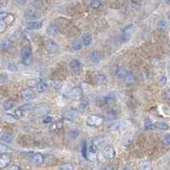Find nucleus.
Returning <instances> with one entry per match:
<instances>
[{
	"label": "nucleus",
	"instance_id": "nucleus-36",
	"mask_svg": "<svg viewBox=\"0 0 170 170\" xmlns=\"http://www.w3.org/2000/svg\"><path fill=\"white\" fill-rule=\"evenodd\" d=\"M32 108H33V105L31 103H26V104L21 105L18 109L22 111V112H27V111H31Z\"/></svg>",
	"mask_w": 170,
	"mask_h": 170
},
{
	"label": "nucleus",
	"instance_id": "nucleus-23",
	"mask_svg": "<svg viewBox=\"0 0 170 170\" xmlns=\"http://www.w3.org/2000/svg\"><path fill=\"white\" fill-rule=\"evenodd\" d=\"M1 140L3 142H5V143H10L13 140V136L9 133H7V132L6 133H3L1 135Z\"/></svg>",
	"mask_w": 170,
	"mask_h": 170
},
{
	"label": "nucleus",
	"instance_id": "nucleus-53",
	"mask_svg": "<svg viewBox=\"0 0 170 170\" xmlns=\"http://www.w3.org/2000/svg\"><path fill=\"white\" fill-rule=\"evenodd\" d=\"M165 98L167 99H170V91L169 89H167L166 91H165Z\"/></svg>",
	"mask_w": 170,
	"mask_h": 170
},
{
	"label": "nucleus",
	"instance_id": "nucleus-38",
	"mask_svg": "<svg viewBox=\"0 0 170 170\" xmlns=\"http://www.w3.org/2000/svg\"><path fill=\"white\" fill-rule=\"evenodd\" d=\"M167 82H168V79H167V77L165 75H162L158 79V84L161 87H164L167 84Z\"/></svg>",
	"mask_w": 170,
	"mask_h": 170
},
{
	"label": "nucleus",
	"instance_id": "nucleus-56",
	"mask_svg": "<svg viewBox=\"0 0 170 170\" xmlns=\"http://www.w3.org/2000/svg\"><path fill=\"white\" fill-rule=\"evenodd\" d=\"M166 2H167V3H169L170 0H166Z\"/></svg>",
	"mask_w": 170,
	"mask_h": 170
},
{
	"label": "nucleus",
	"instance_id": "nucleus-13",
	"mask_svg": "<svg viewBox=\"0 0 170 170\" xmlns=\"http://www.w3.org/2000/svg\"><path fill=\"white\" fill-rule=\"evenodd\" d=\"M44 157L40 154V153H36L32 156V162L36 164V165H41L44 163Z\"/></svg>",
	"mask_w": 170,
	"mask_h": 170
},
{
	"label": "nucleus",
	"instance_id": "nucleus-50",
	"mask_svg": "<svg viewBox=\"0 0 170 170\" xmlns=\"http://www.w3.org/2000/svg\"><path fill=\"white\" fill-rule=\"evenodd\" d=\"M8 13L4 12V11H0V20H3L6 16H7Z\"/></svg>",
	"mask_w": 170,
	"mask_h": 170
},
{
	"label": "nucleus",
	"instance_id": "nucleus-54",
	"mask_svg": "<svg viewBox=\"0 0 170 170\" xmlns=\"http://www.w3.org/2000/svg\"><path fill=\"white\" fill-rule=\"evenodd\" d=\"M104 169H113V168L112 166H110V165H107V166H105L104 168Z\"/></svg>",
	"mask_w": 170,
	"mask_h": 170
},
{
	"label": "nucleus",
	"instance_id": "nucleus-25",
	"mask_svg": "<svg viewBox=\"0 0 170 170\" xmlns=\"http://www.w3.org/2000/svg\"><path fill=\"white\" fill-rule=\"evenodd\" d=\"M154 125H155V128L160 130H168L169 128V124L164 122H157L156 123H154Z\"/></svg>",
	"mask_w": 170,
	"mask_h": 170
},
{
	"label": "nucleus",
	"instance_id": "nucleus-28",
	"mask_svg": "<svg viewBox=\"0 0 170 170\" xmlns=\"http://www.w3.org/2000/svg\"><path fill=\"white\" fill-rule=\"evenodd\" d=\"M11 46H12V42L9 39H7V38L4 39V40H3V42L1 44V48H2L3 50H4V51L8 50Z\"/></svg>",
	"mask_w": 170,
	"mask_h": 170
},
{
	"label": "nucleus",
	"instance_id": "nucleus-21",
	"mask_svg": "<svg viewBox=\"0 0 170 170\" xmlns=\"http://www.w3.org/2000/svg\"><path fill=\"white\" fill-rule=\"evenodd\" d=\"M49 85L52 89H56V90H60L61 89L63 84L59 80H50L49 81Z\"/></svg>",
	"mask_w": 170,
	"mask_h": 170
},
{
	"label": "nucleus",
	"instance_id": "nucleus-5",
	"mask_svg": "<svg viewBox=\"0 0 170 170\" xmlns=\"http://www.w3.org/2000/svg\"><path fill=\"white\" fill-rule=\"evenodd\" d=\"M103 156L106 159H113L116 157V151L112 146H105L103 150Z\"/></svg>",
	"mask_w": 170,
	"mask_h": 170
},
{
	"label": "nucleus",
	"instance_id": "nucleus-19",
	"mask_svg": "<svg viewBox=\"0 0 170 170\" xmlns=\"http://www.w3.org/2000/svg\"><path fill=\"white\" fill-rule=\"evenodd\" d=\"M2 119L6 122H9V123H14L17 121V118L13 116L12 114H9V113H4L3 114L2 116Z\"/></svg>",
	"mask_w": 170,
	"mask_h": 170
},
{
	"label": "nucleus",
	"instance_id": "nucleus-40",
	"mask_svg": "<svg viewBox=\"0 0 170 170\" xmlns=\"http://www.w3.org/2000/svg\"><path fill=\"white\" fill-rule=\"evenodd\" d=\"M101 4H102V3L99 0H92L90 2V7L92 9H99L101 6Z\"/></svg>",
	"mask_w": 170,
	"mask_h": 170
},
{
	"label": "nucleus",
	"instance_id": "nucleus-17",
	"mask_svg": "<svg viewBox=\"0 0 170 170\" xmlns=\"http://www.w3.org/2000/svg\"><path fill=\"white\" fill-rule=\"evenodd\" d=\"M90 60L94 63H98L99 61H100V60H101V54H100V52L98 51V50H94L90 54Z\"/></svg>",
	"mask_w": 170,
	"mask_h": 170
},
{
	"label": "nucleus",
	"instance_id": "nucleus-11",
	"mask_svg": "<svg viewBox=\"0 0 170 170\" xmlns=\"http://www.w3.org/2000/svg\"><path fill=\"white\" fill-rule=\"evenodd\" d=\"M49 111V106L46 104H42V105H38L36 108H35V112L37 115L38 116H43L44 114H46Z\"/></svg>",
	"mask_w": 170,
	"mask_h": 170
},
{
	"label": "nucleus",
	"instance_id": "nucleus-46",
	"mask_svg": "<svg viewBox=\"0 0 170 170\" xmlns=\"http://www.w3.org/2000/svg\"><path fill=\"white\" fill-rule=\"evenodd\" d=\"M59 169H61L64 170H71L73 169V166L72 164H70V163H66V164H63V165L60 166Z\"/></svg>",
	"mask_w": 170,
	"mask_h": 170
},
{
	"label": "nucleus",
	"instance_id": "nucleus-48",
	"mask_svg": "<svg viewBox=\"0 0 170 170\" xmlns=\"http://www.w3.org/2000/svg\"><path fill=\"white\" fill-rule=\"evenodd\" d=\"M6 27H7V25L3 22V20H0V33L3 32L5 31Z\"/></svg>",
	"mask_w": 170,
	"mask_h": 170
},
{
	"label": "nucleus",
	"instance_id": "nucleus-42",
	"mask_svg": "<svg viewBox=\"0 0 170 170\" xmlns=\"http://www.w3.org/2000/svg\"><path fill=\"white\" fill-rule=\"evenodd\" d=\"M14 20H15L14 16H13V15H9V14H8V15H7V16L3 19V22L6 23V25H9L13 23Z\"/></svg>",
	"mask_w": 170,
	"mask_h": 170
},
{
	"label": "nucleus",
	"instance_id": "nucleus-37",
	"mask_svg": "<svg viewBox=\"0 0 170 170\" xmlns=\"http://www.w3.org/2000/svg\"><path fill=\"white\" fill-rule=\"evenodd\" d=\"M73 49H74V50H76V51H78V50L82 49V48H83V44H82V42H81V41H79V40L73 41Z\"/></svg>",
	"mask_w": 170,
	"mask_h": 170
},
{
	"label": "nucleus",
	"instance_id": "nucleus-9",
	"mask_svg": "<svg viewBox=\"0 0 170 170\" xmlns=\"http://www.w3.org/2000/svg\"><path fill=\"white\" fill-rule=\"evenodd\" d=\"M10 161H11V158L7 153L1 154V156H0V169L6 168L10 163Z\"/></svg>",
	"mask_w": 170,
	"mask_h": 170
},
{
	"label": "nucleus",
	"instance_id": "nucleus-20",
	"mask_svg": "<svg viewBox=\"0 0 170 170\" xmlns=\"http://www.w3.org/2000/svg\"><path fill=\"white\" fill-rule=\"evenodd\" d=\"M116 96L113 94H108L103 97V101L105 105H112L115 102Z\"/></svg>",
	"mask_w": 170,
	"mask_h": 170
},
{
	"label": "nucleus",
	"instance_id": "nucleus-3",
	"mask_svg": "<svg viewBox=\"0 0 170 170\" xmlns=\"http://www.w3.org/2000/svg\"><path fill=\"white\" fill-rule=\"evenodd\" d=\"M133 30H134L133 25H128L127 26H125L123 28V30L122 31L121 35H120V39H121L122 43H127L130 39Z\"/></svg>",
	"mask_w": 170,
	"mask_h": 170
},
{
	"label": "nucleus",
	"instance_id": "nucleus-43",
	"mask_svg": "<svg viewBox=\"0 0 170 170\" xmlns=\"http://www.w3.org/2000/svg\"><path fill=\"white\" fill-rule=\"evenodd\" d=\"M162 141L164 145L166 146H169L170 145V135L169 134L163 135V137L162 138Z\"/></svg>",
	"mask_w": 170,
	"mask_h": 170
},
{
	"label": "nucleus",
	"instance_id": "nucleus-29",
	"mask_svg": "<svg viewBox=\"0 0 170 170\" xmlns=\"http://www.w3.org/2000/svg\"><path fill=\"white\" fill-rule=\"evenodd\" d=\"M124 80H125V83L128 85H131L133 84L134 82H135V77L132 74V73H128L125 77H124Z\"/></svg>",
	"mask_w": 170,
	"mask_h": 170
},
{
	"label": "nucleus",
	"instance_id": "nucleus-6",
	"mask_svg": "<svg viewBox=\"0 0 170 170\" xmlns=\"http://www.w3.org/2000/svg\"><path fill=\"white\" fill-rule=\"evenodd\" d=\"M25 18L26 20H30V21H32V20H36V19H38L41 15L36 10V9H29L25 11Z\"/></svg>",
	"mask_w": 170,
	"mask_h": 170
},
{
	"label": "nucleus",
	"instance_id": "nucleus-1",
	"mask_svg": "<svg viewBox=\"0 0 170 170\" xmlns=\"http://www.w3.org/2000/svg\"><path fill=\"white\" fill-rule=\"evenodd\" d=\"M32 51L31 47L26 46L22 49L21 52V58L22 62L25 66H29L32 63Z\"/></svg>",
	"mask_w": 170,
	"mask_h": 170
},
{
	"label": "nucleus",
	"instance_id": "nucleus-24",
	"mask_svg": "<svg viewBox=\"0 0 170 170\" xmlns=\"http://www.w3.org/2000/svg\"><path fill=\"white\" fill-rule=\"evenodd\" d=\"M92 43V37L89 34H84L82 38V44L84 46H89Z\"/></svg>",
	"mask_w": 170,
	"mask_h": 170
},
{
	"label": "nucleus",
	"instance_id": "nucleus-55",
	"mask_svg": "<svg viewBox=\"0 0 170 170\" xmlns=\"http://www.w3.org/2000/svg\"><path fill=\"white\" fill-rule=\"evenodd\" d=\"M21 168L20 167H17V166H13L11 167V169H20Z\"/></svg>",
	"mask_w": 170,
	"mask_h": 170
},
{
	"label": "nucleus",
	"instance_id": "nucleus-33",
	"mask_svg": "<svg viewBox=\"0 0 170 170\" xmlns=\"http://www.w3.org/2000/svg\"><path fill=\"white\" fill-rule=\"evenodd\" d=\"M89 102L87 99H83L79 103V109L83 111H86L87 109H89Z\"/></svg>",
	"mask_w": 170,
	"mask_h": 170
},
{
	"label": "nucleus",
	"instance_id": "nucleus-15",
	"mask_svg": "<svg viewBox=\"0 0 170 170\" xmlns=\"http://www.w3.org/2000/svg\"><path fill=\"white\" fill-rule=\"evenodd\" d=\"M69 66H70V68L73 70V72H77L82 67V64L77 59H73V60L70 62Z\"/></svg>",
	"mask_w": 170,
	"mask_h": 170
},
{
	"label": "nucleus",
	"instance_id": "nucleus-10",
	"mask_svg": "<svg viewBox=\"0 0 170 170\" xmlns=\"http://www.w3.org/2000/svg\"><path fill=\"white\" fill-rule=\"evenodd\" d=\"M127 123L124 122H114L112 124H111L109 127H108V129L111 130V131H116V130H122L125 128H127Z\"/></svg>",
	"mask_w": 170,
	"mask_h": 170
},
{
	"label": "nucleus",
	"instance_id": "nucleus-41",
	"mask_svg": "<svg viewBox=\"0 0 170 170\" xmlns=\"http://www.w3.org/2000/svg\"><path fill=\"white\" fill-rule=\"evenodd\" d=\"M98 150V146H95L94 143H91L90 146L88 147V152L92 153V154H96Z\"/></svg>",
	"mask_w": 170,
	"mask_h": 170
},
{
	"label": "nucleus",
	"instance_id": "nucleus-7",
	"mask_svg": "<svg viewBox=\"0 0 170 170\" xmlns=\"http://www.w3.org/2000/svg\"><path fill=\"white\" fill-rule=\"evenodd\" d=\"M35 96V93L31 89H24L22 90V97L25 101H30Z\"/></svg>",
	"mask_w": 170,
	"mask_h": 170
},
{
	"label": "nucleus",
	"instance_id": "nucleus-51",
	"mask_svg": "<svg viewBox=\"0 0 170 170\" xmlns=\"http://www.w3.org/2000/svg\"><path fill=\"white\" fill-rule=\"evenodd\" d=\"M49 129L51 131H55L57 129V124L56 123H53L50 127H49Z\"/></svg>",
	"mask_w": 170,
	"mask_h": 170
},
{
	"label": "nucleus",
	"instance_id": "nucleus-27",
	"mask_svg": "<svg viewBox=\"0 0 170 170\" xmlns=\"http://www.w3.org/2000/svg\"><path fill=\"white\" fill-rule=\"evenodd\" d=\"M144 127H145V129H146V130H153L155 128L154 122L151 121L150 118H146L145 119Z\"/></svg>",
	"mask_w": 170,
	"mask_h": 170
},
{
	"label": "nucleus",
	"instance_id": "nucleus-4",
	"mask_svg": "<svg viewBox=\"0 0 170 170\" xmlns=\"http://www.w3.org/2000/svg\"><path fill=\"white\" fill-rule=\"evenodd\" d=\"M44 46L45 49L49 53H54V52L58 51V49H59L58 44L55 41H54L53 39H50V38L44 39Z\"/></svg>",
	"mask_w": 170,
	"mask_h": 170
},
{
	"label": "nucleus",
	"instance_id": "nucleus-32",
	"mask_svg": "<svg viewBox=\"0 0 170 170\" xmlns=\"http://www.w3.org/2000/svg\"><path fill=\"white\" fill-rule=\"evenodd\" d=\"M14 105H15L14 101H12V100H6V101L3 102V109L5 111H9V110H10V109H12L14 107Z\"/></svg>",
	"mask_w": 170,
	"mask_h": 170
},
{
	"label": "nucleus",
	"instance_id": "nucleus-57",
	"mask_svg": "<svg viewBox=\"0 0 170 170\" xmlns=\"http://www.w3.org/2000/svg\"><path fill=\"white\" fill-rule=\"evenodd\" d=\"M1 6H2V5H1V3H0V8H1Z\"/></svg>",
	"mask_w": 170,
	"mask_h": 170
},
{
	"label": "nucleus",
	"instance_id": "nucleus-44",
	"mask_svg": "<svg viewBox=\"0 0 170 170\" xmlns=\"http://www.w3.org/2000/svg\"><path fill=\"white\" fill-rule=\"evenodd\" d=\"M9 79V77L6 73L0 74V83H5Z\"/></svg>",
	"mask_w": 170,
	"mask_h": 170
},
{
	"label": "nucleus",
	"instance_id": "nucleus-47",
	"mask_svg": "<svg viewBox=\"0 0 170 170\" xmlns=\"http://www.w3.org/2000/svg\"><path fill=\"white\" fill-rule=\"evenodd\" d=\"M8 68H9V70L11 71V72H16V71L18 70L17 66H16L15 64H14V63H9V64L8 65Z\"/></svg>",
	"mask_w": 170,
	"mask_h": 170
},
{
	"label": "nucleus",
	"instance_id": "nucleus-8",
	"mask_svg": "<svg viewBox=\"0 0 170 170\" xmlns=\"http://www.w3.org/2000/svg\"><path fill=\"white\" fill-rule=\"evenodd\" d=\"M77 115H78V112L77 110L73 109V108L69 109L68 111L65 112L64 114H63L64 118L66 119L69 120V121H73L74 119H76V118L77 117Z\"/></svg>",
	"mask_w": 170,
	"mask_h": 170
},
{
	"label": "nucleus",
	"instance_id": "nucleus-52",
	"mask_svg": "<svg viewBox=\"0 0 170 170\" xmlns=\"http://www.w3.org/2000/svg\"><path fill=\"white\" fill-rule=\"evenodd\" d=\"M15 2L20 5H24L25 3H26V0H15Z\"/></svg>",
	"mask_w": 170,
	"mask_h": 170
},
{
	"label": "nucleus",
	"instance_id": "nucleus-45",
	"mask_svg": "<svg viewBox=\"0 0 170 170\" xmlns=\"http://www.w3.org/2000/svg\"><path fill=\"white\" fill-rule=\"evenodd\" d=\"M9 151V148L3 144H0V155L3 153H7Z\"/></svg>",
	"mask_w": 170,
	"mask_h": 170
},
{
	"label": "nucleus",
	"instance_id": "nucleus-39",
	"mask_svg": "<svg viewBox=\"0 0 170 170\" xmlns=\"http://www.w3.org/2000/svg\"><path fill=\"white\" fill-rule=\"evenodd\" d=\"M81 152H82V155L84 159L87 160V154H88V146H87V143L84 141L83 146H82V150H81Z\"/></svg>",
	"mask_w": 170,
	"mask_h": 170
},
{
	"label": "nucleus",
	"instance_id": "nucleus-18",
	"mask_svg": "<svg viewBox=\"0 0 170 170\" xmlns=\"http://www.w3.org/2000/svg\"><path fill=\"white\" fill-rule=\"evenodd\" d=\"M47 32L48 34L51 36H55L59 33V27L55 24H50L47 28Z\"/></svg>",
	"mask_w": 170,
	"mask_h": 170
},
{
	"label": "nucleus",
	"instance_id": "nucleus-49",
	"mask_svg": "<svg viewBox=\"0 0 170 170\" xmlns=\"http://www.w3.org/2000/svg\"><path fill=\"white\" fill-rule=\"evenodd\" d=\"M52 121H53V118H52L50 116H47V117L43 120V122L45 123V124H47V123H51Z\"/></svg>",
	"mask_w": 170,
	"mask_h": 170
},
{
	"label": "nucleus",
	"instance_id": "nucleus-34",
	"mask_svg": "<svg viewBox=\"0 0 170 170\" xmlns=\"http://www.w3.org/2000/svg\"><path fill=\"white\" fill-rule=\"evenodd\" d=\"M81 94H82V92H81V90H80V89H78V88H76V89H74L73 91H72V93H71V97L73 98V99H78V98H80L81 96Z\"/></svg>",
	"mask_w": 170,
	"mask_h": 170
},
{
	"label": "nucleus",
	"instance_id": "nucleus-22",
	"mask_svg": "<svg viewBox=\"0 0 170 170\" xmlns=\"http://www.w3.org/2000/svg\"><path fill=\"white\" fill-rule=\"evenodd\" d=\"M168 28V22L165 20H161L157 25V29L160 32H165Z\"/></svg>",
	"mask_w": 170,
	"mask_h": 170
},
{
	"label": "nucleus",
	"instance_id": "nucleus-31",
	"mask_svg": "<svg viewBox=\"0 0 170 170\" xmlns=\"http://www.w3.org/2000/svg\"><path fill=\"white\" fill-rule=\"evenodd\" d=\"M68 136H69V138L72 139V140H76V139H77V137L79 136V131H78L77 129H75V128L71 129V130L68 132Z\"/></svg>",
	"mask_w": 170,
	"mask_h": 170
},
{
	"label": "nucleus",
	"instance_id": "nucleus-35",
	"mask_svg": "<svg viewBox=\"0 0 170 170\" xmlns=\"http://www.w3.org/2000/svg\"><path fill=\"white\" fill-rule=\"evenodd\" d=\"M139 169L140 170H150L151 169V164L149 162H143L139 165Z\"/></svg>",
	"mask_w": 170,
	"mask_h": 170
},
{
	"label": "nucleus",
	"instance_id": "nucleus-2",
	"mask_svg": "<svg viewBox=\"0 0 170 170\" xmlns=\"http://www.w3.org/2000/svg\"><path fill=\"white\" fill-rule=\"evenodd\" d=\"M87 124L92 127H99L100 126L103 122H104V118L99 116V115H90L87 118Z\"/></svg>",
	"mask_w": 170,
	"mask_h": 170
},
{
	"label": "nucleus",
	"instance_id": "nucleus-16",
	"mask_svg": "<svg viewBox=\"0 0 170 170\" xmlns=\"http://www.w3.org/2000/svg\"><path fill=\"white\" fill-rule=\"evenodd\" d=\"M128 73H129V72H128V70L127 68H125V67H119V68H118L116 70L115 75H116L117 77L122 79V78H124Z\"/></svg>",
	"mask_w": 170,
	"mask_h": 170
},
{
	"label": "nucleus",
	"instance_id": "nucleus-14",
	"mask_svg": "<svg viewBox=\"0 0 170 170\" xmlns=\"http://www.w3.org/2000/svg\"><path fill=\"white\" fill-rule=\"evenodd\" d=\"M43 26L41 22H30L26 24V29L28 30H38Z\"/></svg>",
	"mask_w": 170,
	"mask_h": 170
},
{
	"label": "nucleus",
	"instance_id": "nucleus-30",
	"mask_svg": "<svg viewBox=\"0 0 170 170\" xmlns=\"http://www.w3.org/2000/svg\"><path fill=\"white\" fill-rule=\"evenodd\" d=\"M118 114V111H117V110H115V109H111L110 111H108V112H107L106 116H107L108 119L112 120V119H115V118H117Z\"/></svg>",
	"mask_w": 170,
	"mask_h": 170
},
{
	"label": "nucleus",
	"instance_id": "nucleus-26",
	"mask_svg": "<svg viewBox=\"0 0 170 170\" xmlns=\"http://www.w3.org/2000/svg\"><path fill=\"white\" fill-rule=\"evenodd\" d=\"M47 88H48V85H47L45 83H44V82H39V83H38L37 85H36V89H37V90H38L39 93H44V92H45V91L47 90Z\"/></svg>",
	"mask_w": 170,
	"mask_h": 170
},
{
	"label": "nucleus",
	"instance_id": "nucleus-12",
	"mask_svg": "<svg viewBox=\"0 0 170 170\" xmlns=\"http://www.w3.org/2000/svg\"><path fill=\"white\" fill-rule=\"evenodd\" d=\"M95 82L99 85H105L107 83L108 80H107V77L105 74L99 73V74H96L95 76Z\"/></svg>",
	"mask_w": 170,
	"mask_h": 170
}]
</instances>
